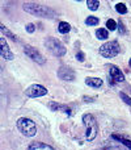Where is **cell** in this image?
<instances>
[{"mask_svg":"<svg viewBox=\"0 0 131 150\" xmlns=\"http://www.w3.org/2000/svg\"><path fill=\"white\" fill-rule=\"evenodd\" d=\"M119 50H121V47H119L118 42L111 41V42H106L100 47V54L105 58H113L118 54Z\"/></svg>","mask_w":131,"mask_h":150,"instance_id":"5","label":"cell"},{"mask_svg":"<svg viewBox=\"0 0 131 150\" xmlns=\"http://www.w3.org/2000/svg\"><path fill=\"white\" fill-rule=\"evenodd\" d=\"M45 46L49 50L50 53H53L57 57H63L66 54V47L62 42H59L57 38L54 37H49V38L45 40Z\"/></svg>","mask_w":131,"mask_h":150,"instance_id":"4","label":"cell"},{"mask_svg":"<svg viewBox=\"0 0 131 150\" xmlns=\"http://www.w3.org/2000/svg\"><path fill=\"white\" fill-rule=\"evenodd\" d=\"M58 76L62 80H66V82H72V80H75L76 75H75V71L72 70V69L62 66V67H59V70H58Z\"/></svg>","mask_w":131,"mask_h":150,"instance_id":"8","label":"cell"},{"mask_svg":"<svg viewBox=\"0 0 131 150\" xmlns=\"http://www.w3.org/2000/svg\"><path fill=\"white\" fill-rule=\"evenodd\" d=\"M102 83H104L102 79H100V78H87L85 79V84L95 88H100L102 86Z\"/></svg>","mask_w":131,"mask_h":150,"instance_id":"13","label":"cell"},{"mask_svg":"<svg viewBox=\"0 0 131 150\" xmlns=\"http://www.w3.org/2000/svg\"><path fill=\"white\" fill-rule=\"evenodd\" d=\"M111 138L116 140V141H118V142H121V144H123L126 148H129L131 150V141L130 140H127V138L122 137V136H118V134H111Z\"/></svg>","mask_w":131,"mask_h":150,"instance_id":"15","label":"cell"},{"mask_svg":"<svg viewBox=\"0 0 131 150\" xmlns=\"http://www.w3.org/2000/svg\"><path fill=\"white\" fill-rule=\"evenodd\" d=\"M49 107H50V109L51 111H62V112H64L66 115H68V116H71L72 115V112H71V108H69L68 105H64V104H58V103H55V101H51V103L49 104Z\"/></svg>","mask_w":131,"mask_h":150,"instance_id":"11","label":"cell"},{"mask_svg":"<svg viewBox=\"0 0 131 150\" xmlns=\"http://www.w3.org/2000/svg\"><path fill=\"white\" fill-rule=\"evenodd\" d=\"M96 36H97L98 40H106V38H109V32L105 28H100L96 30Z\"/></svg>","mask_w":131,"mask_h":150,"instance_id":"16","label":"cell"},{"mask_svg":"<svg viewBox=\"0 0 131 150\" xmlns=\"http://www.w3.org/2000/svg\"><path fill=\"white\" fill-rule=\"evenodd\" d=\"M83 122H84V127H85V138L88 141L95 140L96 136H97V130H98L96 119L92 115L87 113L83 116Z\"/></svg>","mask_w":131,"mask_h":150,"instance_id":"2","label":"cell"},{"mask_svg":"<svg viewBox=\"0 0 131 150\" xmlns=\"http://www.w3.org/2000/svg\"><path fill=\"white\" fill-rule=\"evenodd\" d=\"M0 32H1V33L4 34L5 37H8V38L13 40V41H16V40H17V37L15 36V33H12V32H11L9 29H8L7 26H5L4 24H1V23H0Z\"/></svg>","mask_w":131,"mask_h":150,"instance_id":"14","label":"cell"},{"mask_svg":"<svg viewBox=\"0 0 131 150\" xmlns=\"http://www.w3.org/2000/svg\"><path fill=\"white\" fill-rule=\"evenodd\" d=\"M24 52H25V54L28 55L30 59H33L34 62L39 63V65H43V63L46 62V58H45L37 49H34L33 46H29V45L24 46Z\"/></svg>","mask_w":131,"mask_h":150,"instance_id":"6","label":"cell"},{"mask_svg":"<svg viewBox=\"0 0 131 150\" xmlns=\"http://www.w3.org/2000/svg\"><path fill=\"white\" fill-rule=\"evenodd\" d=\"M106 150H123V149H121V148H116V146H113V148H108Z\"/></svg>","mask_w":131,"mask_h":150,"instance_id":"26","label":"cell"},{"mask_svg":"<svg viewBox=\"0 0 131 150\" xmlns=\"http://www.w3.org/2000/svg\"><path fill=\"white\" fill-rule=\"evenodd\" d=\"M34 30H36L34 24H28V25H26V32H28V33H33Z\"/></svg>","mask_w":131,"mask_h":150,"instance_id":"24","label":"cell"},{"mask_svg":"<svg viewBox=\"0 0 131 150\" xmlns=\"http://www.w3.org/2000/svg\"><path fill=\"white\" fill-rule=\"evenodd\" d=\"M28 150H55V149L43 142H33V144H30Z\"/></svg>","mask_w":131,"mask_h":150,"instance_id":"12","label":"cell"},{"mask_svg":"<svg viewBox=\"0 0 131 150\" xmlns=\"http://www.w3.org/2000/svg\"><path fill=\"white\" fill-rule=\"evenodd\" d=\"M76 59L79 61V62H83V61L85 59L84 53H83V52H77V53H76Z\"/></svg>","mask_w":131,"mask_h":150,"instance_id":"23","label":"cell"},{"mask_svg":"<svg viewBox=\"0 0 131 150\" xmlns=\"http://www.w3.org/2000/svg\"><path fill=\"white\" fill-rule=\"evenodd\" d=\"M119 96H121V99L127 104V105H131V98H130V96H127L125 92H121V93H119Z\"/></svg>","mask_w":131,"mask_h":150,"instance_id":"22","label":"cell"},{"mask_svg":"<svg viewBox=\"0 0 131 150\" xmlns=\"http://www.w3.org/2000/svg\"><path fill=\"white\" fill-rule=\"evenodd\" d=\"M0 57H3L7 61H12L13 58H15V55L11 52L9 46H8L7 41H5L4 38H0Z\"/></svg>","mask_w":131,"mask_h":150,"instance_id":"9","label":"cell"},{"mask_svg":"<svg viewBox=\"0 0 131 150\" xmlns=\"http://www.w3.org/2000/svg\"><path fill=\"white\" fill-rule=\"evenodd\" d=\"M25 93L29 98H41L47 93V88L41 84H32L30 87L26 88Z\"/></svg>","mask_w":131,"mask_h":150,"instance_id":"7","label":"cell"},{"mask_svg":"<svg viewBox=\"0 0 131 150\" xmlns=\"http://www.w3.org/2000/svg\"><path fill=\"white\" fill-rule=\"evenodd\" d=\"M87 5H88V8H89V9L97 11L98 7H100V1H97V0H88Z\"/></svg>","mask_w":131,"mask_h":150,"instance_id":"18","label":"cell"},{"mask_svg":"<svg viewBox=\"0 0 131 150\" xmlns=\"http://www.w3.org/2000/svg\"><path fill=\"white\" fill-rule=\"evenodd\" d=\"M116 9H117V12L121 13V15H125V13L127 12V8L123 3H118V4L116 5Z\"/></svg>","mask_w":131,"mask_h":150,"instance_id":"20","label":"cell"},{"mask_svg":"<svg viewBox=\"0 0 131 150\" xmlns=\"http://www.w3.org/2000/svg\"><path fill=\"white\" fill-rule=\"evenodd\" d=\"M118 28H119V33H125V32H126V30H125V25H123V24H122V21H119V24H118Z\"/></svg>","mask_w":131,"mask_h":150,"instance_id":"25","label":"cell"},{"mask_svg":"<svg viewBox=\"0 0 131 150\" xmlns=\"http://www.w3.org/2000/svg\"><path fill=\"white\" fill-rule=\"evenodd\" d=\"M17 128L26 137H33L37 133L36 124H34L30 119H26V117H21V119L17 120Z\"/></svg>","mask_w":131,"mask_h":150,"instance_id":"3","label":"cell"},{"mask_svg":"<svg viewBox=\"0 0 131 150\" xmlns=\"http://www.w3.org/2000/svg\"><path fill=\"white\" fill-rule=\"evenodd\" d=\"M24 11H26L28 13L34 16H38V17H49L53 18L57 16V12L51 8L46 7V5H41V4H36V3H25L22 5Z\"/></svg>","mask_w":131,"mask_h":150,"instance_id":"1","label":"cell"},{"mask_svg":"<svg viewBox=\"0 0 131 150\" xmlns=\"http://www.w3.org/2000/svg\"><path fill=\"white\" fill-rule=\"evenodd\" d=\"M109 74H110V78L114 80V82L119 83V82H123L125 76L122 74V71L119 70L117 66H110V70H109Z\"/></svg>","mask_w":131,"mask_h":150,"instance_id":"10","label":"cell"},{"mask_svg":"<svg viewBox=\"0 0 131 150\" xmlns=\"http://www.w3.org/2000/svg\"><path fill=\"white\" fill-rule=\"evenodd\" d=\"M106 28H108L109 30H116L117 29V23L113 20V18H110V20L106 21Z\"/></svg>","mask_w":131,"mask_h":150,"instance_id":"21","label":"cell"},{"mask_svg":"<svg viewBox=\"0 0 131 150\" xmlns=\"http://www.w3.org/2000/svg\"><path fill=\"white\" fill-rule=\"evenodd\" d=\"M130 67H131V59H130Z\"/></svg>","mask_w":131,"mask_h":150,"instance_id":"27","label":"cell"},{"mask_svg":"<svg viewBox=\"0 0 131 150\" xmlns=\"http://www.w3.org/2000/svg\"><path fill=\"white\" fill-rule=\"evenodd\" d=\"M58 30H59V33L66 34L71 30V25H69L68 23H66V21H62V23H59V25H58Z\"/></svg>","mask_w":131,"mask_h":150,"instance_id":"17","label":"cell"},{"mask_svg":"<svg viewBox=\"0 0 131 150\" xmlns=\"http://www.w3.org/2000/svg\"><path fill=\"white\" fill-rule=\"evenodd\" d=\"M98 23H100V20H98L97 17H95V16H89V17H87V20H85L87 25H98Z\"/></svg>","mask_w":131,"mask_h":150,"instance_id":"19","label":"cell"}]
</instances>
